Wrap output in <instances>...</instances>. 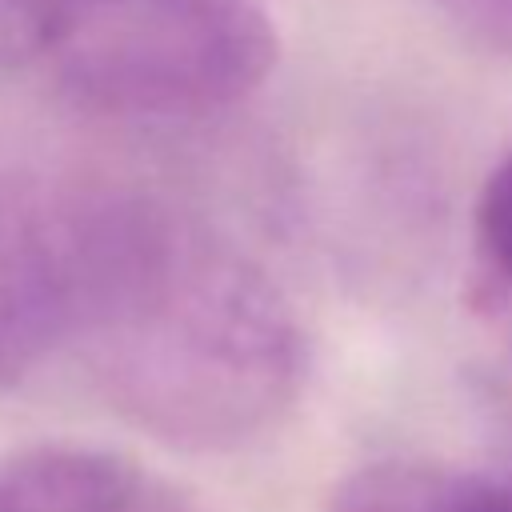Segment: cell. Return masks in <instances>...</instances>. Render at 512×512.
I'll return each mask as SVG.
<instances>
[{
    "label": "cell",
    "instance_id": "cell-7",
    "mask_svg": "<svg viewBox=\"0 0 512 512\" xmlns=\"http://www.w3.org/2000/svg\"><path fill=\"white\" fill-rule=\"evenodd\" d=\"M56 0H0V72L48 56Z\"/></svg>",
    "mask_w": 512,
    "mask_h": 512
},
{
    "label": "cell",
    "instance_id": "cell-4",
    "mask_svg": "<svg viewBox=\"0 0 512 512\" xmlns=\"http://www.w3.org/2000/svg\"><path fill=\"white\" fill-rule=\"evenodd\" d=\"M0 512H192L164 480L96 448L44 444L0 464Z\"/></svg>",
    "mask_w": 512,
    "mask_h": 512
},
{
    "label": "cell",
    "instance_id": "cell-6",
    "mask_svg": "<svg viewBox=\"0 0 512 512\" xmlns=\"http://www.w3.org/2000/svg\"><path fill=\"white\" fill-rule=\"evenodd\" d=\"M472 256L480 292L492 304L512 300V156L492 164L472 208Z\"/></svg>",
    "mask_w": 512,
    "mask_h": 512
},
{
    "label": "cell",
    "instance_id": "cell-8",
    "mask_svg": "<svg viewBox=\"0 0 512 512\" xmlns=\"http://www.w3.org/2000/svg\"><path fill=\"white\" fill-rule=\"evenodd\" d=\"M436 8L472 44L512 52V0H436Z\"/></svg>",
    "mask_w": 512,
    "mask_h": 512
},
{
    "label": "cell",
    "instance_id": "cell-1",
    "mask_svg": "<svg viewBox=\"0 0 512 512\" xmlns=\"http://www.w3.org/2000/svg\"><path fill=\"white\" fill-rule=\"evenodd\" d=\"M72 348L104 400L180 448H236L304 380V332L276 280L200 220L84 192Z\"/></svg>",
    "mask_w": 512,
    "mask_h": 512
},
{
    "label": "cell",
    "instance_id": "cell-5",
    "mask_svg": "<svg viewBox=\"0 0 512 512\" xmlns=\"http://www.w3.org/2000/svg\"><path fill=\"white\" fill-rule=\"evenodd\" d=\"M480 472L420 460H380L344 476L328 512H476Z\"/></svg>",
    "mask_w": 512,
    "mask_h": 512
},
{
    "label": "cell",
    "instance_id": "cell-3",
    "mask_svg": "<svg viewBox=\"0 0 512 512\" xmlns=\"http://www.w3.org/2000/svg\"><path fill=\"white\" fill-rule=\"evenodd\" d=\"M84 192L0 180V388L72 344Z\"/></svg>",
    "mask_w": 512,
    "mask_h": 512
},
{
    "label": "cell",
    "instance_id": "cell-9",
    "mask_svg": "<svg viewBox=\"0 0 512 512\" xmlns=\"http://www.w3.org/2000/svg\"><path fill=\"white\" fill-rule=\"evenodd\" d=\"M476 512H512V476H484L480 472Z\"/></svg>",
    "mask_w": 512,
    "mask_h": 512
},
{
    "label": "cell",
    "instance_id": "cell-2",
    "mask_svg": "<svg viewBox=\"0 0 512 512\" xmlns=\"http://www.w3.org/2000/svg\"><path fill=\"white\" fill-rule=\"evenodd\" d=\"M60 84L116 120H200L252 96L276 64L256 0H56Z\"/></svg>",
    "mask_w": 512,
    "mask_h": 512
}]
</instances>
